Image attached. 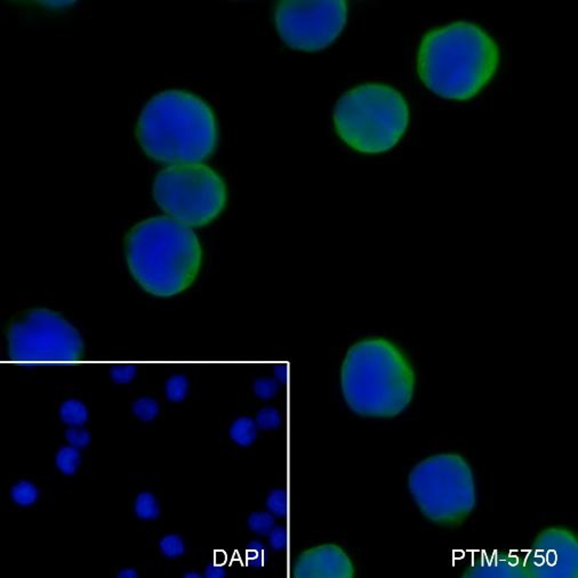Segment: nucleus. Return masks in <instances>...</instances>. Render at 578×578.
Here are the masks:
<instances>
[{
  "mask_svg": "<svg viewBox=\"0 0 578 578\" xmlns=\"http://www.w3.org/2000/svg\"><path fill=\"white\" fill-rule=\"evenodd\" d=\"M133 413L142 422H152L159 414V405L150 397H142L134 401Z\"/></svg>",
  "mask_w": 578,
  "mask_h": 578,
  "instance_id": "nucleus-19",
  "label": "nucleus"
},
{
  "mask_svg": "<svg viewBox=\"0 0 578 578\" xmlns=\"http://www.w3.org/2000/svg\"><path fill=\"white\" fill-rule=\"evenodd\" d=\"M523 566L528 578L577 577V537L563 527L546 528L532 543Z\"/></svg>",
  "mask_w": 578,
  "mask_h": 578,
  "instance_id": "nucleus-10",
  "label": "nucleus"
},
{
  "mask_svg": "<svg viewBox=\"0 0 578 578\" xmlns=\"http://www.w3.org/2000/svg\"><path fill=\"white\" fill-rule=\"evenodd\" d=\"M189 391V382L184 375H174L166 382V397L173 402H180L183 400Z\"/></svg>",
  "mask_w": 578,
  "mask_h": 578,
  "instance_id": "nucleus-21",
  "label": "nucleus"
},
{
  "mask_svg": "<svg viewBox=\"0 0 578 578\" xmlns=\"http://www.w3.org/2000/svg\"><path fill=\"white\" fill-rule=\"evenodd\" d=\"M81 464V455L79 449L74 447H61L55 455V465L58 471L65 475H74Z\"/></svg>",
  "mask_w": 578,
  "mask_h": 578,
  "instance_id": "nucleus-15",
  "label": "nucleus"
},
{
  "mask_svg": "<svg viewBox=\"0 0 578 578\" xmlns=\"http://www.w3.org/2000/svg\"><path fill=\"white\" fill-rule=\"evenodd\" d=\"M415 372L404 351L383 337H368L348 350L341 369V389L359 416L392 419L409 406Z\"/></svg>",
  "mask_w": 578,
  "mask_h": 578,
  "instance_id": "nucleus-3",
  "label": "nucleus"
},
{
  "mask_svg": "<svg viewBox=\"0 0 578 578\" xmlns=\"http://www.w3.org/2000/svg\"><path fill=\"white\" fill-rule=\"evenodd\" d=\"M118 578H138V572L134 568H124L117 574Z\"/></svg>",
  "mask_w": 578,
  "mask_h": 578,
  "instance_id": "nucleus-29",
  "label": "nucleus"
},
{
  "mask_svg": "<svg viewBox=\"0 0 578 578\" xmlns=\"http://www.w3.org/2000/svg\"><path fill=\"white\" fill-rule=\"evenodd\" d=\"M277 391H278V384L275 379H260L255 381L254 392L258 398H272Z\"/></svg>",
  "mask_w": 578,
  "mask_h": 578,
  "instance_id": "nucleus-26",
  "label": "nucleus"
},
{
  "mask_svg": "<svg viewBox=\"0 0 578 578\" xmlns=\"http://www.w3.org/2000/svg\"><path fill=\"white\" fill-rule=\"evenodd\" d=\"M159 549L164 557L176 559L185 552V543L178 534H169L160 539Z\"/></svg>",
  "mask_w": 578,
  "mask_h": 578,
  "instance_id": "nucleus-20",
  "label": "nucleus"
},
{
  "mask_svg": "<svg viewBox=\"0 0 578 578\" xmlns=\"http://www.w3.org/2000/svg\"><path fill=\"white\" fill-rule=\"evenodd\" d=\"M134 512L142 520H156L160 515V506L156 496L150 492H142L134 501Z\"/></svg>",
  "mask_w": 578,
  "mask_h": 578,
  "instance_id": "nucleus-16",
  "label": "nucleus"
},
{
  "mask_svg": "<svg viewBox=\"0 0 578 578\" xmlns=\"http://www.w3.org/2000/svg\"><path fill=\"white\" fill-rule=\"evenodd\" d=\"M88 416V409L78 399H67L60 407V419L69 426H83Z\"/></svg>",
  "mask_w": 578,
  "mask_h": 578,
  "instance_id": "nucleus-14",
  "label": "nucleus"
},
{
  "mask_svg": "<svg viewBox=\"0 0 578 578\" xmlns=\"http://www.w3.org/2000/svg\"><path fill=\"white\" fill-rule=\"evenodd\" d=\"M111 379L118 384H127L136 375V368L132 364H119L111 369Z\"/></svg>",
  "mask_w": 578,
  "mask_h": 578,
  "instance_id": "nucleus-25",
  "label": "nucleus"
},
{
  "mask_svg": "<svg viewBox=\"0 0 578 578\" xmlns=\"http://www.w3.org/2000/svg\"><path fill=\"white\" fill-rule=\"evenodd\" d=\"M258 428L254 419L249 417H239L232 423V426H230L229 435L230 439L238 446L248 447L254 444Z\"/></svg>",
  "mask_w": 578,
  "mask_h": 578,
  "instance_id": "nucleus-13",
  "label": "nucleus"
},
{
  "mask_svg": "<svg viewBox=\"0 0 578 578\" xmlns=\"http://www.w3.org/2000/svg\"><path fill=\"white\" fill-rule=\"evenodd\" d=\"M248 528L257 535H269L275 527V518L269 511L253 512L247 520Z\"/></svg>",
  "mask_w": 578,
  "mask_h": 578,
  "instance_id": "nucleus-18",
  "label": "nucleus"
},
{
  "mask_svg": "<svg viewBox=\"0 0 578 578\" xmlns=\"http://www.w3.org/2000/svg\"><path fill=\"white\" fill-rule=\"evenodd\" d=\"M334 127L348 147L364 155L388 152L409 125L407 101L386 84H362L341 96L334 107Z\"/></svg>",
  "mask_w": 578,
  "mask_h": 578,
  "instance_id": "nucleus-5",
  "label": "nucleus"
},
{
  "mask_svg": "<svg viewBox=\"0 0 578 578\" xmlns=\"http://www.w3.org/2000/svg\"><path fill=\"white\" fill-rule=\"evenodd\" d=\"M8 352L18 361H72L83 353L79 331L58 313L29 310L7 331Z\"/></svg>",
  "mask_w": 578,
  "mask_h": 578,
  "instance_id": "nucleus-8",
  "label": "nucleus"
},
{
  "mask_svg": "<svg viewBox=\"0 0 578 578\" xmlns=\"http://www.w3.org/2000/svg\"><path fill=\"white\" fill-rule=\"evenodd\" d=\"M65 437L67 444L79 450L88 446L92 439L91 432L84 428L83 426H70L65 430Z\"/></svg>",
  "mask_w": 578,
  "mask_h": 578,
  "instance_id": "nucleus-22",
  "label": "nucleus"
},
{
  "mask_svg": "<svg viewBox=\"0 0 578 578\" xmlns=\"http://www.w3.org/2000/svg\"><path fill=\"white\" fill-rule=\"evenodd\" d=\"M287 541V535H286V530L284 527H275L271 532H269V543L270 546L275 551H280L286 545Z\"/></svg>",
  "mask_w": 578,
  "mask_h": 578,
  "instance_id": "nucleus-27",
  "label": "nucleus"
},
{
  "mask_svg": "<svg viewBox=\"0 0 578 578\" xmlns=\"http://www.w3.org/2000/svg\"><path fill=\"white\" fill-rule=\"evenodd\" d=\"M136 138L144 152L169 165L209 159L218 142V121L207 102L183 89L155 95L143 107Z\"/></svg>",
  "mask_w": 578,
  "mask_h": 578,
  "instance_id": "nucleus-2",
  "label": "nucleus"
},
{
  "mask_svg": "<svg viewBox=\"0 0 578 578\" xmlns=\"http://www.w3.org/2000/svg\"><path fill=\"white\" fill-rule=\"evenodd\" d=\"M349 16L344 0L280 1L275 6V25L288 47L302 52H318L340 37Z\"/></svg>",
  "mask_w": 578,
  "mask_h": 578,
  "instance_id": "nucleus-9",
  "label": "nucleus"
},
{
  "mask_svg": "<svg viewBox=\"0 0 578 578\" xmlns=\"http://www.w3.org/2000/svg\"><path fill=\"white\" fill-rule=\"evenodd\" d=\"M153 197L162 211L188 227H204L220 216L228 200L227 184L205 164L169 166L158 173Z\"/></svg>",
  "mask_w": 578,
  "mask_h": 578,
  "instance_id": "nucleus-7",
  "label": "nucleus"
},
{
  "mask_svg": "<svg viewBox=\"0 0 578 578\" xmlns=\"http://www.w3.org/2000/svg\"><path fill=\"white\" fill-rule=\"evenodd\" d=\"M204 577L206 578H224L227 577V572L223 570V569L221 568L218 566H211L207 567L205 569V574H204Z\"/></svg>",
  "mask_w": 578,
  "mask_h": 578,
  "instance_id": "nucleus-28",
  "label": "nucleus"
},
{
  "mask_svg": "<svg viewBox=\"0 0 578 578\" xmlns=\"http://www.w3.org/2000/svg\"><path fill=\"white\" fill-rule=\"evenodd\" d=\"M255 422H256L257 428H261V430H265V431L275 430L282 423V415L275 408H263L257 413Z\"/></svg>",
  "mask_w": 578,
  "mask_h": 578,
  "instance_id": "nucleus-23",
  "label": "nucleus"
},
{
  "mask_svg": "<svg viewBox=\"0 0 578 578\" xmlns=\"http://www.w3.org/2000/svg\"><path fill=\"white\" fill-rule=\"evenodd\" d=\"M499 48L486 30L453 22L426 32L417 53V72L428 91L450 101L475 98L495 77Z\"/></svg>",
  "mask_w": 578,
  "mask_h": 578,
  "instance_id": "nucleus-1",
  "label": "nucleus"
},
{
  "mask_svg": "<svg viewBox=\"0 0 578 578\" xmlns=\"http://www.w3.org/2000/svg\"><path fill=\"white\" fill-rule=\"evenodd\" d=\"M296 578H352L355 569L349 554L336 544H322L308 549L295 560Z\"/></svg>",
  "mask_w": 578,
  "mask_h": 578,
  "instance_id": "nucleus-11",
  "label": "nucleus"
},
{
  "mask_svg": "<svg viewBox=\"0 0 578 578\" xmlns=\"http://www.w3.org/2000/svg\"><path fill=\"white\" fill-rule=\"evenodd\" d=\"M184 578H200L202 575H200L199 572H196V570H189V572H184L183 575Z\"/></svg>",
  "mask_w": 578,
  "mask_h": 578,
  "instance_id": "nucleus-30",
  "label": "nucleus"
},
{
  "mask_svg": "<svg viewBox=\"0 0 578 578\" xmlns=\"http://www.w3.org/2000/svg\"><path fill=\"white\" fill-rule=\"evenodd\" d=\"M11 497H12L13 502L15 503L16 505H19L22 508H27V506H31V505H34V503L37 502L39 492H38L37 487L34 486L30 481L22 480L16 482L12 487Z\"/></svg>",
  "mask_w": 578,
  "mask_h": 578,
  "instance_id": "nucleus-17",
  "label": "nucleus"
},
{
  "mask_svg": "<svg viewBox=\"0 0 578 578\" xmlns=\"http://www.w3.org/2000/svg\"><path fill=\"white\" fill-rule=\"evenodd\" d=\"M408 486L419 511L439 526H459L477 502L471 466L459 454H439L419 462Z\"/></svg>",
  "mask_w": 578,
  "mask_h": 578,
  "instance_id": "nucleus-6",
  "label": "nucleus"
},
{
  "mask_svg": "<svg viewBox=\"0 0 578 578\" xmlns=\"http://www.w3.org/2000/svg\"><path fill=\"white\" fill-rule=\"evenodd\" d=\"M266 508L275 517H284L287 511V497L284 490H275L266 497Z\"/></svg>",
  "mask_w": 578,
  "mask_h": 578,
  "instance_id": "nucleus-24",
  "label": "nucleus"
},
{
  "mask_svg": "<svg viewBox=\"0 0 578 578\" xmlns=\"http://www.w3.org/2000/svg\"><path fill=\"white\" fill-rule=\"evenodd\" d=\"M465 577H497V578H525L527 577L526 569L521 565L517 558L505 557L503 554L499 561L496 559L481 560L472 563L468 569Z\"/></svg>",
  "mask_w": 578,
  "mask_h": 578,
  "instance_id": "nucleus-12",
  "label": "nucleus"
},
{
  "mask_svg": "<svg viewBox=\"0 0 578 578\" xmlns=\"http://www.w3.org/2000/svg\"><path fill=\"white\" fill-rule=\"evenodd\" d=\"M129 271L144 291L171 297L185 291L199 275L202 248L193 230L166 216L147 218L126 237Z\"/></svg>",
  "mask_w": 578,
  "mask_h": 578,
  "instance_id": "nucleus-4",
  "label": "nucleus"
}]
</instances>
